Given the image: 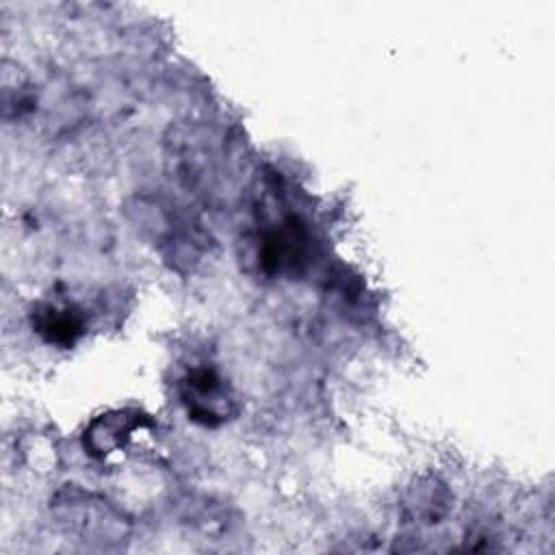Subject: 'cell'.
<instances>
[{
	"mask_svg": "<svg viewBox=\"0 0 555 555\" xmlns=\"http://www.w3.org/2000/svg\"><path fill=\"white\" fill-rule=\"evenodd\" d=\"M141 423H143V416L139 412H128V410L106 412L98 416L85 431V447L89 449L91 455L104 457L126 447V442L141 427Z\"/></svg>",
	"mask_w": 555,
	"mask_h": 555,
	"instance_id": "3957f363",
	"label": "cell"
},
{
	"mask_svg": "<svg viewBox=\"0 0 555 555\" xmlns=\"http://www.w3.org/2000/svg\"><path fill=\"white\" fill-rule=\"evenodd\" d=\"M180 395L189 418L206 427L221 425L234 412L232 397L228 395L221 377L210 369H193L182 379Z\"/></svg>",
	"mask_w": 555,
	"mask_h": 555,
	"instance_id": "6da1fadb",
	"label": "cell"
},
{
	"mask_svg": "<svg viewBox=\"0 0 555 555\" xmlns=\"http://www.w3.org/2000/svg\"><path fill=\"white\" fill-rule=\"evenodd\" d=\"M33 327L43 340L59 347H69L82 336L85 321L72 306L43 304L33 312Z\"/></svg>",
	"mask_w": 555,
	"mask_h": 555,
	"instance_id": "277c9868",
	"label": "cell"
},
{
	"mask_svg": "<svg viewBox=\"0 0 555 555\" xmlns=\"http://www.w3.org/2000/svg\"><path fill=\"white\" fill-rule=\"evenodd\" d=\"M308 232L295 217L267 230L258 243V264L267 275L297 271L306 262Z\"/></svg>",
	"mask_w": 555,
	"mask_h": 555,
	"instance_id": "7a4b0ae2",
	"label": "cell"
}]
</instances>
